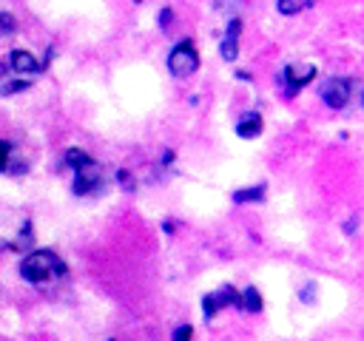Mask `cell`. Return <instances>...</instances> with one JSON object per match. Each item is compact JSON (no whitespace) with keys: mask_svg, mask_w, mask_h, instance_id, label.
Wrapping results in <instances>:
<instances>
[{"mask_svg":"<svg viewBox=\"0 0 364 341\" xmlns=\"http://www.w3.org/2000/svg\"><path fill=\"white\" fill-rule=\"evenodd\" d=\"M65 261L54 253V250H28L20 261V276L28 284H43L51 278H63L65 276Z\"/></svg>","mask_w":364,"mask_h":341,"instance_id":"obj_1","label":"cell"},{"mask_svg":"<svg viewBox=\"0 0 364 341\" xmlns=\"http://www.w3.org/2000/svg\"><path fill=\"white\" fill-rule=\"evenodd\" d=\"M196 68H199V51L193 48L191 40H179L168 51V71H171V77L185 80V77L196 74Z\"/></svg>","mask_w":364,"mask_h":341,"instance_id":"obj_2","label":"cell"},{"mask_svg":"<svg viewBox=\"0 0 364 341\" xmlns=\"http://www.w3.org/2000/svg\"><path fill=\"white\" fill-rule=\"evenodd\" d=\"M310 80H316V65L310 63H287L279 74V85L284 97H296Z\"/></svg>","mask_w":364,"mask_h":341,"instance_id":"obj_3","label":"cell"},{"mask_svg":"<svg viewBox=\"0 0 364 341\" xmlns=\"http://www.w3.org/2000/svg\"><path fill=\"white\" fill-rule=\"evenodd\" d=\"M102 188H105V176H102V168L97 162H88V165L74 170V179H71V193L74 196H94Z\"/></svg>","mask_w":364,"mask_h":341,"instance_id":"obj_4","label":"cell"},{"mask_svg":"<svg viewBox=\"0 0 364 341\" xmlns=\"http://www.w3.org/2000/svg\"><path fill=\"white\" fill-rule=\"evenodd\" d=\"M350 94H353V82L344 80V77H330V80H324L321 88H318L321 102H324L327 108H333V111H341V108L350 102Z\"/></svg>","mask_w":364,"mask_h":341,"instance_id":"obj_5","label":"cell"},{"mask_svg":"<svg viewBox=\"0 0 364 341\" xmlns=\"http://www.w3.org/2000/svg\"><path fill=\"white\" fill-rule=\"evenodd\" d=\"M225 307H239V290L233 284H222L219 290H213V293H208L202 298V318L213 321V315L219 310H225Z\"/></svg>","mask_w":364,"mask_h":341,"instance_id":"obj_6","label":"cell"},{"mask_svg":"<svg viewBox=\"0 0 364 341\" xmlns=\"http://www.w3.org/2000/svg\"><path fill=\"white\" fill-rule=\"evenodd\" d=\"M6 65H9L14 74H20V77L40 74V68H43V63H40L31 51H26V48H11V51L6 54Z\"/></svg>","mask_w":364,"mask_h":341,"instance_id":"obj_7","label":"cell"},{"mask_svg":"<svg viewBox=\"0 0 364 341\" xmlns=\"http://www.w3.org/2000/svg\"><path fill=\"white\" fill-rule=\"evenodd\" d=\"M239 34H242V20H239V17H230V20H228V28H225V37H222V43H219L222 60L233 63V60L239 57Z\"/></svg>","mask_w":364,"mask_h":341,"instance_id":"obj_8","label":"cell"},{"mask_svg":"<svg viewBox=\"0 0 364 341\" xmlns=\"http://www.w3.org/2000/svg\"><path fill=\"white\" fill-rule=\"evenodd\" d=\"M236 136L239 139H256V136H262V131H264V119H262V114L259 111H245L239 119H236Z\"/></svg>","mask_w":364,"mask_h":341,"instance_id":"obj_9","label":"cell"},{"mask_svg":"<svg viewBox=\"0 0 364 341\" xmlns=\"http://www.w3.org/2000/svg\"><path fill=\"white\" fill-rule=\"evenodd\" d=\"M31 85V80H23L20 74H14L6 63H0V97H14L20 91H26Z\"/></svg>","mask_w":364,"mask_h":341,"instance_id":"obj_10","label":"cell"},{"mask_svg":"<svg viewBox=\"0 0 364 341\" xmlns=\"http://www.w3.org/2000/svg\"><path fill=\"white\" fill-rule=\"evenodd\" d=\"M264 193H267V185L259 182V185H253V188H239V190H233L230 199H233L236 205H247V202H264Z\"/></svg>","mask_w":364,"mask_h":341,"instance_id":"obj_11","label":"cell"},{"mask_svg":"<svg viewBox=\"0 0 364 341\" xmlns=\"http://www.w3.org/2000/svg\"><path fill=\"white\" fill-rule=\"evenodd\" d=\"M262 307H264L262 293H259L253 284L245 287V290L239 293V307H236V310H245V313H262Z\"/></svg>","mask_w":364,"mask_h":341,"instance_id":"obj_12","label":"cell"},{"mask_svg":"<svg viewBox=\"0 0 364 341\" xmlns=\"http://www.w3.org/2000/svg\"><path fill=\"white\" fill-rule=\"evenodd\" d=\"M316 3L318 0H276V11L282 17H296V14L307 11V9H313Z\"/></svg>","mask_w":364,"mask_h":341,"instance_id":"obj_13","label":"cell"},{"mask_svg":"<svg viewBox=\"0 0 364 341\" xmlns=\"http://www.w3.org/2000/svg\"><path fill=\"white\" fill-rule=\"evenodd\" d=\"M88 162H94L82 148H65V153H63V165L65 168H71V170H77V168H82V165H88Z\"/></svg>","mask_w":364,"mask_h":341,"instance_id":"obj_14","label":"cell"},{"mask_svg":"<svg viewBox=\"0 0 364 341\" xmlns=\"http://www.w3.org/2000/svg\"><path fill=\"white\" fill-rule=\"evenodd\" d=\"M9 247H11V250H28V247H31V222H28V219L23 222V227H20V236H17V242H11Z\"/></svg>","mask_w":364,"mask_h":341,"instance_id":"obj_15","label":"cell"},{"mask_svg":"<svg viewBox=\"0 0 364 341\" xmlns=\"http://www.w3.org/2000/svg\"><path fill=\"white\" fill-rule=\"evenodd\" d=\"M11 156H14V145H11L9 139H0V173H6Z\"/></svg>","mask_w":364,"mask_h":341,"instance_id":"obj_16","label":"cell"},{"mask_svg":"<svg viewBox=\"0 0 364 341\" xmlns=\"http://www.w3.org/2000/svg\"><path fill=\"white\" fill-rule=\"evenodd\" d=\"M316 287H318L316 281H307V284L299 290V301H301V304H313V301H316Z\"/></svg>","mask_w":364,"mask_h":341,"instance_id":"obj_17","label":"cell"},{"mask_svg":"<svg viewBox=\"0 0 364 341\" xmlns=\"http://www.w3.org/2000/svg\"><path fill=\"white\" fill-rule=\"evenodd\" d=\"M171 341H193V327H191V324H179V327L171 332Z\"/></svg>","mask_w":364,"mask_h":341,"instance_id":"obj_18","label":"cell"},{"mask_svg":"<svg viewBox=\"0 0 364 341\" xmlns=\"http://www.w3.org/2000/svg\"><path fill=\"white\" fill-rule=\"evenodd\" d=\"M14 28H17L14 17H11L9 11H0V37H6V34H14Z\"/></svg>","mask_w":364,"mask_h":341,"instance_id":"obj_19","label":"cell"},{"mask_svg":"<svg viewBox=\"0 0 364 341\" xmlns=\"http://www.w3.org/2000/svg\"><path fill=\"white\" fill-rule=\"evenodd\" d=\"M117 182H119V188H122V190H128V193L136 188V185H134L131 170H125V168H119V170H117Z\"/></svg>","mask_w":364,"mask_h":341,"instance_id":"obj_20","label":"cell"},{"mask_svg":"<svg viewBox=\"0 0 364 341\" xmlns=\"http://www.w3.org/2000/svg\"><path fill=\"white\" fill-rule=\"evenodd\" d=\"M171 20H173V9H162V11H159V17H156L159 28H168V26H171Z\"/></svg>","mask_w":364,"mask_h":341,"instance_id":"obj_21","label":"cell"},{"mask_svg":"<svg viewBox=\"0 0 364 341\" xmlns=\"http://www.w3.org/2000/svg\"><path fill=\"white\" fill-rule=\"evenodd\" d=\"M355 224H358V216H350V222H347V224H341V230H344L347 236H353V233H355Z\"/></svg>","mask_w":364,"mask_h":341,"instance_id":"obj_22","label":"cell"},{"mask_svg":"<svg viewBox=\"0 0 364 341\" xmlns=\"http://www.w3.org/2000/svg\"><path fill=\"white\" fill-rule=\"evenodd\" d=\"M236 80H242V82H247V80H250V74H247V71H236Z\"/></svg>","mask_w":364,"mask_h":341,"instance_id":"obj_23","label":"cell"},{"mask_svg":"<svg viewBox=\"0 0 364 341\" xmlns=\"http://www.w3.org/2000/svg\"><path fill=\"white\" fill-rule=\"evenodd\" d=\"M162 230L165 233H173V222H162Z\"/></svg>","mask_w":364,"mask_h":341,"instance_id":"obj_24","label":"cell"},{"mask_svg":"<svg viewBox=\"0 0 364 341\" xmlns=\"http://www.w3.org/2000/svg\"><path fill=\"white\" fill-rule=\"evenodd\" d=\"M361 108H364V91H361Z\"/></svg>","mask_w":364,"mask_h":341,"instance_id":"obj_25","label":"cell"}]
</instances>
